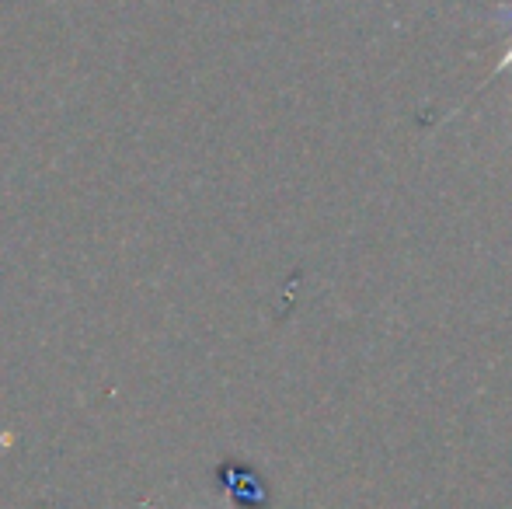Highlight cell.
<instances>
[{
	"label": "cell",
	"instance_id": "cell-1",
	"mask_svg": "<svg viewBox=\"0 0 512 509\" xmlns=\"http://www.w3.org/2000/svg\"><path fill=\"white\" fill-rule=\"evenodd\" d=\"M506 70H512V46L506 49V53H502V60H499V67H495V70H492V77L506 74ZM492 77H488V81H492Z\"/></svg>",
	"mask_w": 512,
	"mask_h": 509
}]
</instances>
